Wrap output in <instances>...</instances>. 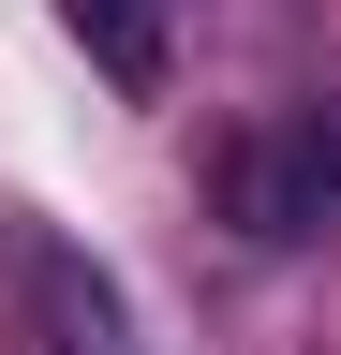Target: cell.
<instances>
[{
    "label": "cell",
    "instance_id": "cell-1",
    "mask_svg": "<svg viewBox=\"0 0 341 355\" xmlns=\"http://www.w3.org/2000/svg\"><path fill=\"white\" fill-rule=\"evenodd\" d=\"M60 30L90 44V74L119 104H149L163 74H178V30H163V0H60Z\"/></svg>",
    "mask_w": 341,
    "mask_h": 355
},
{
    "label": "cell",
    "instance_id": "cell-2",
    "mask_svg": "<svg viewBox=\"0 0 341 355\" xmlns=\"http://www.w3.org/2000/svg\"><path fill=\"white\" fill-rule=\"evenodd\" d=\"M297 163H312V193L341 207V104H326V119H297Z\"/></svg>",
    "mask_w": 341,
    "mask_h": 355
}]
</instances>
